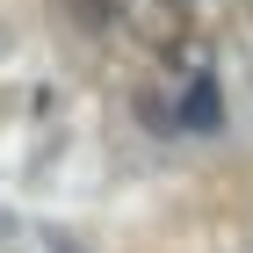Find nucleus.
<instances>
[{"label":"nucleus","instance_id":"obj_1","mask_svg":"<svg viewBox=\"0 0 253 253\" xmlns=\"http://www.w3.org/2000/svg\"><path fill=\"white\" fill-rule=\"evenodd\" d=\"M130 22H137V37L152 43V51H167V43H181V37H188V15H181L174 0H137V7H130Z\"/></svg>","mask_w":253,"mask_h":253},{"label":"nucleus","instance_id":"obj_2","mask_svg":"<svg viewBox=\"0 0 253 253\" xmlns=\"http://www.w3.org/2000/svg\"><path fill=\"white\" fill-rule=\"evenodd\" d=\"M217 123H224V94H217L210 73H195L188 94H181V130H217Z\"/></svg>","mask_w":253,"mask_h":253},{"label":"nucleus","instance_id":"obj_3","mask_svg":"<svg viewBox=\"0 0 253 253\" xmlns=\"http://www.w3.org/2000/svg\"><path fill=\"white\" fill-rule=\"evenodd\" d=\"M65 15H73L80 29H109V22H116L123 7H116V0H65Z\"/></svg>","mask_w":253,"mask_h":253}]
</instances>
